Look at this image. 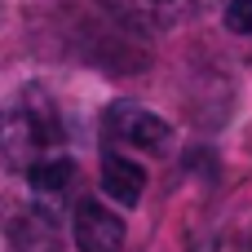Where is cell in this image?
Returning <instances> with one entry per match:
<instances>
[{
    "label": "cell",
    "mask_w": 252,
    "mask_h": 252,
    "mask_svg": "<svg viewBox=\"0 0 252 252\" xmlns=\"http://www.w3.org/2000/svg\"><path fill=\"white\" fill-rule=\"evenodd\" d=\"M102 190L120 208H133L146 190V164H137L120 151H102Z\"/></svg>",
    "instance_id": "5"
},
{
    "label": "cell",
    "mask_w": 252,
    "mask_h": 252,
    "mask_svg": "<svg viewBox=\"0 0 252 252\" xmlns=\"http://www.w3.org/2000/svg\"><path fill=\"white\" fill-rule=\"evenodd\" d=\"M120 13H128L133 22H146V27H182V22H195L204 18L208 9H217L221 0H111ZM230 4V0H226Z\"/></svg>",
    "instance_id": "4"
},
{
    "label": "cell",
    "mask_w": 252,
    "mask_h": 252,
    "mask_svg": "<svg viewBox=\"0 0 252 252\" xmlns=\"http://www.w3.org/2000/svg\"><path fill=\"white\" fill-rule=\"evenodd\" d=\"M58 155H66V128H62L53 97L40 84L18 89L0 106V159L27 177Z\"/></svg>",
    "instance_id": "1"
},
{
    "label": "cell",
    "mask_w": 252,
    "mask_h": 252,
    "mask_svg": "<svg viewBox=\"0 0 252 252\" xmlns=\"http://www.w3.org/2000/svg\"><path fill=\"white\" fill-rule=\"evenodd\" d=\"M75 155L66 151V155H58V159H49V164H40L35 173H27V186L35 190V195H44V199H58V195H66L71 186H75Z\"/></svg>",
    "instance_id": "6"
},
{
    "label": "cell",
    "mask_w": 252,
    "mask_h": 252,
    "mask_svg": "<svg viewBox=\"0 0 252 252\" xmlns=\"http://www.w3.org/2000/svg\"><path fill=\"white\" fill-rule=\"evenodd\" d=\"M221 18H226V27L235 35H252V0H230L221 9Z\"/></svg>",
    "instance_id": "7"
},
{
    "label": "cell",
    "mask_w": 252,
    "mask_h": 252,
    "mask_svg": "<svg viewBox=\"0 0 252 252\" xmlns=\"http://www.w3.org/2000/svg\"><path fill=\"white\" fill-rule=\"evenodd\" d=\"M102 137H106L102 151H120V155H128L137 164L173 155V142H177L168 120H159L155 111H146L137 102H115L106 111V120H102Z\"/></svg>",
    "instance_id": "2"
},
{
    "label": "cell",
    "mask_w": 252,
    "mask_h": 252,
    "mask_svg": "<svg viewBox=\"0 0 252 252\" xmlns=\"http://www.w3.org/2000/svg\"><path fill=\"white\" fill-rule=\"evenodd\" d=\"M75 248L80 252H120L124 248V217L97 199H84L75 204Z\"/></svg>",
    "instance_id": "3"
}]
</instances>
